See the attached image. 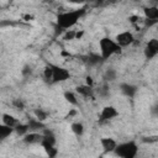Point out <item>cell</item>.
I'll list each match as a JSON object with an SVG mask.
<instances>
[{
    "mask_svg": "<svg viewBox=\"0 0 158 158\" xmlns=\"http://www.w3.org/2000/svg\"><path fill=\"white\" fill-rule=\"evenodd\" d=\"M84 14H85L84 7L78 10H72V11H63L57 15V25L63 30H68L73 27Z\"/></svg>",
    "mask_w": 158,
    "mask_h": 158,
    "instance_id": "6da1fadb",
    "label": "cell"
},
{
    "mask_svg": "<svg viewBox=\"0 0 158 158\" xmlns=\"http://www.w3.org/2000/svg\"><path fill=\"white\" fill-rule=\"evenodd\" d=\"M99 47H100V54L104 60L109 59L110 57H112L114 54L121 51V46L115 40H111L110 37L101 38L99 42Z\"/></svg>",
    "mask_w": 158,
    "mask_h": 158,
    "instance_id": "7a4b0ae2",
    "label": "cell"
},
{
    "mask_svg": "<svg viewBox=\"0 0 158 158\" xmlns=\"http://www.w3.org/2000/svg\"><path fill=\"white\" fill-rule=\"evenodd\" d=\"M114 153L121 158H135L138 153V146L135 141H128L117 144Z\"/></svg>",
    "mask_w": 158,
    "mask_h": 158,
    "instance_id": "3957f363",
    "label": "cell"
},
{
    "mask_svg": "<svg viewBox=\"0 0 158 158\" xmlns=\"http://www.w3.org/2000/svg\"><path fill=\"white\" fill-rule=\"evenodd\" d=\"M117 115H118V111L116 110V107H114V106H111V105L105 106V107L101 110L100 115H99V122H100V123L109 122L110 120L115 118Z\"/></svg>",
    "mask_w": 158,
    "mask_h": 158,
    "instance_id": "277c9868",
    "label": "cell"
},
{
    "mask_svg": "<svg viewBox=\"0 0 158 158\" xmlns=\"http://www.w3.org/2000/svg\"><path fill=\"white\" fill-rule=\"evenodd\" d=\"M69 78H70V73L68 69L58 67V65H53V80H52V83L65 81Z\"/></svg>",
    "mask_w": 158,
    "mask_h": 158,
    "instance_id": "5b68a950",
    "label": "cell"
},
{
    "mask_svg": "<svg viewBox=\"0 0 158 158\" xmlns=\"http://www.w3.org/2000/svg\"><path fill=\"white\" fill-rule=\"evenodd\" d=\"M158 54V38H151L144 46V57L152 59Z\"/></svg>",
    "mask_w": 158,
    "mask_h": 158,
    "instance_id": "8992f818",
    "label": "cell"
},
{
    "mask_svg": "<svg viewBox=\"0 0 158 158\" xmlns=\"http://www.w3.org/2000/svg\"><path fill=\"white\" fill-rule=\"evenodd\" d=\"M115 41H116L121 47H126V46H130V44H132V43L135 42V37H133V35H132L131 32L123 31V32H121V33H118V35L116 36Z\"/></svg>",
    "mask_w": 158,
    "mask_h": 158,
    "instance_id": "52a82bcc",
    "label": "cell"
},
{
    "mask_svg": "<svg viewBox=\"0 0 158 158\" xmlns=\"http://www.w3.org/2000/svg\"><path fill=\"white\" fill-rule=\"evenodd\" d=\"M42 139H43V135L37 131H30L23 136V142L27 144H38V143L41 144Z\"/></svg>",
    "mask_w": 158,
    "mask_h": 158,
    "instance_id": "ba28073f",
    "label": "cell"
},
{
    "mask_svg": "<svg viewBox=\"0 0 158 158\" xmlns=\"http://www.w3.org/2000/svg\"><path fill=\"white\" fill-rule=\"evenodd\" d=\"M100 143H101V147H102V149H104L105 153H111L117 147V142L114 138H111V137H104V138H101Z\"/></svg>",
    "mask_w": 158,
    "mask_h": 158,
    "instance_id": "9c48e42d",
    "label": "cell"
},
{
    "mask_svg": "<svg viewBox=\"0 0 158 158\" xmlns=\"http://www.w3.org/2000/svg\"><path fill=\"white\" fill-rule=\"evenodd\" d=\"M120 90L125 96L133 98L137 93V86H135L132 84H128V83H121L120 84Z\"/></svg>",
    "mask_w": 158,
    "mask_h": 158,
    "instance_id": "30bf717a",
    "label": "cell"
},
{
    "mask_svg": "<svg viewBox=\"0 0 158 158\" xmlns=\"http://www.w3.org/2000/svg\"><path fill=\"white\" fill-rule=\"evenodd\" d=\"M77 93L79 95H81L83 98H90V99L94 98V89H93V86H90L88 84L78 85L77 86Z\"/></svg>",
    "mask_w": 158,
    "mask_h": 158,
    "instance_id": "8fae6325",
    "label": "cell"
},
{
    "mask_svg": "<svg viewBox=\"0 0 158 158\" xmlns=\"http://www.w3.org/2000/svg\"><path fill=\"white\" fill-rule=\"evenodd\" d=\"M102 57L101 54H98V53H89L88 56L84 57V62H86L89 65H98L102 62Z\"/></svg>",
    "mask_w": 158,
    "mask_h": 158,
    "instance_id": "7c38bea8",
    "label": "cell"
},
{
    "mask_svg": "<svg viewBox=\"0 0 158 158\" xmlns=\"http://www.w3.org/2000/svg\"><path fill=\"white\" fill-rule=\"evenodd\" d=\"M27 123H28L30 131H43V130L46 128L43 121L38 120L37 117H35V118H30Z\"/></svg>",
    "mask_w": 158,
    "mask_h": 158,
    "instance_id": "4fadbf2b",
    "label": "cell"
},
{
    "mask_svg": "<svg viewBox=\"0 0 158 158\" xmlns=\"http://www.w3.org/2000/svg\"><path fill=\"white\" fill-rule=\"evenodd\" d=\"M143 12H144L146 19H149V20H157V21H158V6L152 5V6L144 7V9H143Z\"/></svg>",
    "mask_w": 158,
    "mask_h": 158,
    "instance_id": "5bb4252c",
    "label": "cell"
},
{
    "mask_svg": "<svg viewBox=\"0 0 158 158\" xmlns=\"http://www.w3.org/2000/svg\"><path fill=\"white\" fill-rule=\"evenodd\" d=\"M2 123H5V125L11 126V127L15 128L19 125V120L15 116L10 115V114H2Z\"/></svg>",
    "mask_w": 158,
    "mask_h": 158,
    "instance_id": "9a60e30c",
    "label": "cell"
},
{
    "mask_svg": "<svg viewBox=\"0 0 158 158\" xmlns=\"http://www.w3.org/2000/svg\"><path fill=\"white\" fill-rule=\"evenodd\" d=\"M14 131H15V128L11 127V126H7V125H5V123L0 125V139H1V141L6 139Z\"/></svg>",
    "mask_w": 158,
    "mask_h": 158,
    "instance_id": "2e32d148",
    "label": "cell"
},
{
    "mask_svg": "<svg viewBox=\"0 0 158 158\" xmlns=\"http://www.w3.org/2000/svg\"><path fill=\"white\" fill-rule=\"evenodd\" d=\"M41 146L43 147V149H44L46 154H47L49 158H53V157H56V156H57L58 151H57V148H54V146H53V144H49V143H41Z\"/></svg>",
    "mask_w": 158,
    "mask_h": 158,
    "instance_id": "e0dca14e",
    "label": "cell"
},
{
    "mask_svg": "<svg viewBox=\"0 0 158 158\" xmlns=\"http://www.w3.org/2000/svg\"><path fill=\"white\" fill-rule=\"evenodd\" d=\"M64 99L73 106H78L79 105V100L77 98V95L73 93V91H65L64 93Z\"/></svg>",
    "mask_w": 158,
    "mask_h": 158,
    "instance_id": "ac0fdd59",
    "label": "cell"
},
{
    "mask_svg": "<svg viewBox=\"0 0 158 158\" xmlns=\"http://www.w3.org/2000/svg\"><path fill=\"white\" fill-rule=\"evenodd\" d=\"M43 78L46 81L52 83L53 80V64H48L43 70Z\"/></svg>",
    "mask_w": 158,
    "mask_h": 158,
    "instance_id": "d6986e66",
    "label": "cell"
},
{
    "mask_svg": "<svg viewBox=\"0 0 158 158\" xmlns=\"http://www.w3.org/2000/svg\"><path fill=\"white\" fill-rule=\"evenodd\" d=\"M15 132L19 135V136H25L26 133L30 132V127H28V123H20L15 127Z\"/></svg>",
    "mask_w": 158,
    "mask_h": 158,
    "instance_id": "ffe728a7",
    "label": "cell"
},
{
    "mask_svg": "<svg viewBox=\"0 0 158 158\" xmlns=\"http://www.w3.org/2000/svg\"><path fill=\"white\" fill-rule=\"evenodd\" d=\"M70 130H72L73 133H74L75 136H78V137L84 133V126H83V123H80V122H73L72 126H70Z\"/></svg>",
    "mask_w": 158,
    "mask_h": 158,
    "instance_id": "44dd1931",
    "label": "cell"
},
{
    "mask_svg": "<svg viewBox=\"0 0 158 158\" xmlns=\"http://www.w3.org/2000/svg\"><path fill=\"white\" fill-rule=\"evenodd\" d=\"M116 75H117L116 70L112 69V68H109V69H106V72H105V74H104V79H105L106 81H114V80L116 79Z\"/></svg>",
    "mask_w": 158,
    "mask_h": 158,
    "instance_id": "7402d4cb",
    "label": "cell"
},
{
    "mask_svg": "<svg viewBox=\"0 0 158 158\" xmlns=\"http://www.w3.org/2000/svg\"><path fill=\"white\" fill-rule=\"evenodd\" d=\"M75 37H77V31H74V30H65V33L63 36V40L72 41V40H75Z\"/></svg>",
    "mask_w": 158,
    "mask_h": 158,
    "instance_id": "603a6c76",
    "label": "cell"
},
{
    "mask_svg": "<svg viewBox=\"0 0 158 158\" xmlns=\"http://www.w3.org/2000/svg\"><path fill=\"white\" fill-rule=\"evenodd\" d=\"M35 116H36L38 120L44 121V120L47 118V112L43 111V110H41V109H37V110H35Z\"/></svg>",
    "mask_w": 158,
    "mask_h": 158,
    "instance_id": "cb8c5ba5",
    "label": "cell"
},
{
    "mask_svg": "<svg viewBox=\"0 0 158 158\" xmlns=\"http://www.w3.org/2000/svg\"><path fill=\"white\" fill-rule=\"evenodd\" d=\"M98 94H99L101 98H107V96H109V86H107V85L100 86L99 90H98Z\"/></svg>",
    "mask_w": 158,
    "mask_h": 158,
    "instance_id": "d4e9b609",
    "label": "cell"
},
{
    "mask_svg": "<svg viewBox=\"0 0 158 158\" xmlns=\"http://www.w3.org/2000/svg\"><path fill=\"white\" fill-rule=\"evenodd\" d=\"M142 142L143 143H158V136H148V137H143L142 138Z\"/></svg>",
    "mask_w": 158,
    "mask_h": 158,
    "instance_id": "484cf974",
    "label": "cell"
},
{
    "mask_svg": "<svg viewBox=\"0 0 158 158\" xmlns=\"http://www.w3.org/2000/svg\"><path fill=\"white\" fill-rule=\"evenodd\" d=\"M12 105H14L16 109H19V110H23V107H25V104H23L22 100H20V99H15V100L12 101Z\"/></svg>",
    "mask_w": 158,
    "mask_h": 158,
    "instance_id": "4316f807",
    "label": "cell"
},
{
    "mask_svg": "<svg viewBox=\"0 0 158 158\" xmlns=\"http://www.w3.org/2000/svg\"><path fill=\"white\" fill-rule=\"evenodd\" d=\"M21 73H22V75H25V77H28V75H31V73H32V69H31V67H30V65H25V67L22 68Z\"/></svg>",
    "mask_w": 158,
    "mask_h": 158,
    "instance_id": "83f0119b",
    "label": "cell"
},
{
    "mask_svg": "<svg viewBox=\"0 0 158 158\" xmlns=\"http://www.w3.org/2000/svg\"><path fill=\"white\" fill-rule=\"evenodd\" d=\"M139 20H141V17L137 16V15H132V16L128 17V21H130L131 23H137V22H139Z\"/></svg>",
    "mask_w": 158,
    "mask_h": 158,
    "instance_id": "f1b7e54d",
    "label": "cell"
},
{
    "mask_svg": "<svg viewBox=\"0 0 158 158\" xmlns=\"http://www.w3.org/2000/svg\"><path fill=\"white\" fill-rule=\"evenodd\" d=\"M85 81H86L85 84H88V85H90V86H93V84H94V80H93V78H91V77H89V75L85 78Z\"/></svg>",
    "mask_w": 158,
    "mask_h": 158,
    "instance_id": "f546056e",
    "label": "cell"
},
{
    "mask_svg": "<svg viewBox=\"0 0 158 158\" xmlns=\"http://www.w3.org/2000/svg\"><path fill=\"white\" fill-rule=\"evenodd\" d=\"M151 112H152L154 116H158V104H157V105H154V106L151 109Z\"/></svg>",
    "mask_w": 158,
    "mask_h": 158,
    "instance_id": "4dcf8cb0",
    "label": "cell"
},
{
    "mask_svg": "<svg viewBox=\"0 0 158 158\" xmlns=\"http://www.w3.org/2000/svg\"><path fill=\"white\" fill-rule=\"evenodd\" d=\"M69 2H73V4H85V2H88V0H69Z\"/></svg>",
    "mask_w": 158,
    "mask_h": 158,
    "instance_id": "1f68e13d",
    "label": "cell"
},
{
    "mask_svg": "<svg viewBox=\"0 0 158 158\" xmlns=\"http://www.w3.org/2000/svg\"><path fill=\"white\" fill-rule=\"evenodd\" d=\"M83 35H84V31H77V37H75V40H80Z\"/></svg>",
    "mask_w": 158,
    "mask_h": 158,
    "instance_id": "d6a6232c",
    "label": "cell"
},
{
    "mask_svg": "<svg viewBox=\"0 0 158 158\" xmlns=\"http://www.w3.org/2000/svg\"><path fill=\"white\" fill-rule=\"evenodd\" d=\"M32 19H33L32 15H23V20H25V21H31Z\"/></svg>",
    "mask_w": 158,
    "mask_h": 158,
    "instance_id": "836d02e7",
    "label": "cell"
},
{
    "mask_svg": "<svg viewBox=\"0 0 158 158\" xmlns=\"http://www.w3.org/2000/svg\"><path fill=\"white\" fill-rule=\"evenodd\" d=\"M75 114H77V111H75V110H70V112L67 115V117H72V116H74Z\"/></svg>",
    "mask_w": 158,
    "mask_h": 158,
    "instance_id": "e575fe53",
    "label": "cell"
},
{
    "mask_svg": "<svg viewBox=\"0 0 158 158\" xmlns=\"http://www.w3.org/2000/svg\"><path fill=\"white\" fill-rule=\"evenodd\" d=\"M106 1L109 2V0H98V1H96V4H98V5H101V4H104V2H106Z\"/></svg>",
    "mask_w": 158,
    "mask_h": 158,
    "instance_id": "d590c367",
    "label": "cell"
},
{
    "mask_svg": "<svg viewBox=\"0 0 158 158\" xmlns=\"http://www.w3.org/2000/svg\"><path fill=\"white\" fill-rule=\"evenodd\" d=\"M153 1V5H156V6H158V0H152Z\"/></svg>",
    "mask_w": 158,
    "mask_h": 158,
    "instance_id": "8d00e7d4",
    "label": "cell"
},
{
    "mask_svg": "<svg viewBox=\"0 0 158 158\" xmlns=\"http://www.w3.org/2000/svg\"><path fill=\"white\" fill-rule=\"evenodd\" d=\"M136 1H139V0H136Z\"/></svg>",
    "mask_w": 158,
    "mask_h": 158,
    "instance_id": "74e56055",
    "label": "cell"
},
{
    "mask_svg": "<svg viewBox=\"0 0 158 158\" xmlns=\"http://www.w3.org/2000/svg\"><path fill=\"white\" fill-rule=\"evenodd\" d=\"M10 1H14V0H10Z\"/></svg>",
    "mask_w": 158,
    "mask_h": 158,
    "instance_id": "f35d334b",
    "label": "cell"
}]
</instances>
